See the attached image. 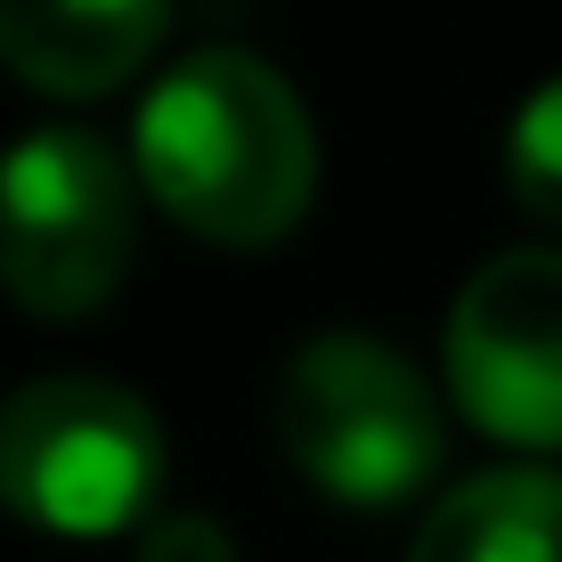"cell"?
Here are the masks:
<instances>
[{"label": "cell", "instance_id": "1", "mask_svg": "<svg viewBox=\"0 0 562 562\" xmlns=\"http://www.w3.org/2000/svg\"><path fill=\"white\" fill-rule=\"evenodd\" d=\"M139 188L204 245H278L318 196V131L302 90L254 49H196L139 99Z\"/></svg>", "mask_w": 562, "mask_h": 562}, {"label": "cell", "instance_id": "2", "mask_svg": "<svg viewBox=\"0 0 562 562\" xmlns=\"http://www.w3.org/2000/svg\"><path fill=\"white\" fill-rule=\"evenodd\" d=\"M171 473L164 416L114 375H33L0 400V506L57 538H106L155 514Z\"/></svg>", "mask_w": 562, "mask_h": 562}, {"label": "cell", "instance_id": "3", "mask_svg": "<svg viewBox=\"0 0 562 562\" xmlns=\"http://www.w3.org/2000/svg\"><path fill=\"white\" fill-rule=\"evenodd\" d=\"M139 254L131 164L82 123H42L0 155V285L33 318H90Z\"/></svg>", "mask_w": 562, "mask_h": 562}, {"label": "cell", "instance_id": "4", "mask_svg": "<svg viewBox=\"0 0 562 562\" xmlns=\"http://www.w3.org/2000/svg\"><path fill=\"white\" fill-rule=\"evenodd\" d=\"M278 440L335 506H400L440 473V400L383 335H310L278 375Z\"/></svg>", "mask_w": 562, "mask_h": 562}, {"label": "cell", "instance_id": "5", "mask_svg": "<svg viewBox=\"0 0 562 562\" xmlns=\"http://www.w3.org/2000/svg\"><path fill=\"white\" fill-rule=\"evenodd\" d=\"M449 392L464 424L514 449H562V254L514 245L481 261L449 310Z\"/></svg>", "mask_w": 562, "mask_h": 562}, {"label": "cell", "instance_id": "6", "mask_svg": "<svg viewBox=\"0 0 562 562\" xmlns=\"http://www.w3.org/2000/svg\"><path fill=\"white\" fill-rule=\"evenodd\" d=\"M171 25V0H0V66L57 99L131 82Z\"/></svg>", "mask_w": 562, "mask_h": 562}, {"label": "cell", "instance_id": "7", "mask_svg": "<svg viewBox=\"0 0 562 562\" xmlns=\"http://www.w3.org/2000/svg\"><path fill=\"white\" fill-rule=\"evenodd\" d=\"M408 562H562V473H481L449 490Z\"/></svg>", "mask_w": 562, "mask_h": 562}, {"label": "cell", "instance_id": "8", "mask_svg": "<svg viewBox=\"0 0 562 562\" xmlns=\"http://www.w3.org/2000/svg\"><path fill=\"white\" fill-rule=\"evenodd\" d=\"M506 188H514V204L530 212V221L562 228V74L538 82L530 99H521V114H514V131H506Z\"/></svg>", "mask_w": 562, "mask_h": 562}, {"label": "cell", "instance_id": "9", "mask_svg": "<svg viewBox=\"0 0 562 562\" xmlns=\"http://www.w3.org/2000/svg\"><path fill=\"white\" fill-rule=\"evenodd\" d=\"M139 562H237V538L212 514H155L139 530Z\"/></svg>", "mask_w": 562, "mask_h": 562}]
</instances>
